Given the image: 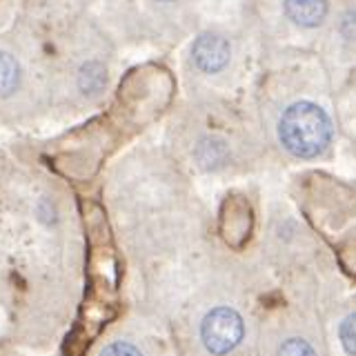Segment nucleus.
Returning <instances> with one entry per match:
<instances>
[{
    "label": "nucleus",
    "mask_w": 356,
    "mask_h": 356,
    "mask_svg": "<svg viewBox=\"0 0 356 356\" xmlns=\"http://www.w3.org/2000/svg\"><path fill=\"white\" fill-rule=\"evenodd\" d=\"M332 136V125L327 114L314 103L289 105L278 120V138L283 147L300 159L318 156L327 147Z\"/></svg>",
    "instance_id": "obj_1"
},
{
    "label": "nucleus",
    "mask_w": 356,
    "mask_h": 356,
    "mask_svg": "<svg viewBox=\"0 0 356 356\" xmlns=\"http://www.w3.org/2000/svg\"><path fill=\"white\" fill-rule=\"evenodd\" d=\"M245 323L234 307H211L198 323V337L203 348L214 356H225L243 341Z\"/></svg>",
    "instance_id": "obj_2"
},
{
    "label": "nucleus",
    "mask_w": 356,
    "mask_h": 356,
    "mask_svg": "<svg viewBox=\"0 0 356 356\" xmlns=\"http://www.w3.org/2000/svg\"><path fill=\"white\" fill-rule=\"evenodd\" d=\"M192 56L198 70L216 74L229 60V42L216 33H203L192 47Z\"/></svg>",
    "instance_id": "obj_3"
},
{
    "label": "nucleus",
    "mask_w": 356,
    "mask_h": 356,
    "mask_svg": "<svg viewBox=\"0 0 356 356\" xmlns=\"http://www.w3.org/2000/svg\"><path fill=\"white\" fill-rule=\"evenodd\" d=\"M285 11L296 25L316 27L327 14V0H285Z\"/></svg>",
    "instance_id": "obj_4"
},
{
    "label": "nucleus",
    "mask_w": 356,
    "mask_h": 356,
    "mask_svg": "<svg viewBox=\"0 0 356 356\" xmlns=\"http://www.w3.org/2000/svg\"><path fill=\"white\" fill-rule=\"evenodd\" d=\"M78 89L87 96H96L105 89L107 85V70L103 63L98 60H89L81 67V72L76 76Z\"/></svg>",
    "instance_id": "obj_5"
},
{
    "label": "nucleus",
    "mask_w": 356,
    "mask_h": 356,
    "mask_svg": "<svg viewBox=\"0 0 356 356\" xmlns=\"http://www.w3.org/2000/svg\"><path fill=\"white\" fill-rule=\"evenodd\" d=\"M22 74L16 58L7 51H0V98H11L20 87Z\"/></svg>",
    "instance_id": "obj_6"
},
{
    "label": "nucleus",
    "mask_w": 356,
    "mask_h": 356,
    "mask_svg": "<svg viewBox=\"0 0 356 356\" xmlns=\"http://www.w3.org/2000/svg\"><path fill=\"white\" fill-rule=\"evenodd\" d=\"M96 356H152V354L145 350V345L138 343L136 339L116 337V339H109L100 345Z\"/></svg>",
    "instance_id": "obj_7"
},
{
    "label": "nucleus",
    "mask_w": 356,
    "mask_h": 356,
    "mask_svg": "<svg viewBox=\"0 0 356 356\" xmlns=\"http://www.w3.org/2000/svg\"><path fill=\"white\" fill-rule=\"evenodd\" d=\"M278 356H316L312 350V345L303 339H287L281 348H278Z\"/></svg>",
    "instance_id": "obj_8"
},
{
    "label": "nucleus",
    "mask_w": 356,
    "mask_h": 356,
    "mask_svg": "<svg viewBox=\"0 0 356 356\" xmlns=\"http://www.w3.org/2000/svg\"><path fill=\"white\" fill-rule=\"evenodd\" d=\"M341 341L345 350L356 356V314L348 316L341 323Z\"/></svg>",
    "instance_id": "obj_9"
}]
</instances>
